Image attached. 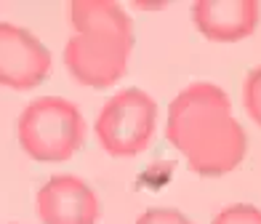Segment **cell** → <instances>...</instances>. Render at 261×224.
<instances>
[{"mask_svg":"<svg viewBox=\"0 0 261 224\" xmlns=\"http://www.w3.org/2000/svg\"><path fill=\"white\" fill-rule=\"evenodd\" d=\"M165 139L187 158L189 168L205 179L232 173L248 150L245 128L232 112L229 93L208 80L189 83L173 96Z\"/></svg>","mask_w":261,"mask_h":224,"instance_id":"cell-1","label":"cell"},{"mask_svg":"<svg viewBox=\"0 0 261 224\" xmlns=\"http://www.w3.org/2000/svg\"><path fill=\"white\" fill-rule=\"evenodd\" d=\"M88 134L86 117L75 102L64 96H38L21 110L16 139L32 160L62 163L83 147Z\"/></svg>","mask_w":261,"mask_h":224,"instance_id":"cell-2","label":"cell"},{"mask_svg":"<svg viewBox=\"0 0 261 224\" xmlns=\"http://www.w3.org/2000/svg\"><path fill=\"white\" fill-rule=\"evenodd\" d=\"M158 102L144 88H123L110 96L96 115L93 134L107 155L136 158L155 139Z\"/></svg>","mask_w":261,"mask_h":224,"instance_id":"cell-3","label":"cell"},{"mask_svg":"<svg viewBox=\"0 0 261 224\" xmlns=\"http://www.w3.org/2000/svg\"><path fill=\"white\" fill-rule=\"evenodd\" d=\"M134 40L101 32H75L64 43V67L77 83L112 88L128 72Z\"/></svg>","mask_w":261,"mask_h":224,"instance_id":"cell-4","label":"cell"},{"mask_svg":"<svg viewBox=\"0 0 261 224\" xmlns=\"http://www.w3.org/2000/svg\"><path fill=\"white\" fill-rule=\"evenodd\" d=\"M51 69V51L40 38L14 21H0V86L11 91L38 88Z\"/></svg>","mask_w":261,"mask_h":224,"instance_id":"cell-5","label":"cell"},{"mask_svg":"<svg viewBox=\"0 0 261 224\" xmlns=\"http://www.w3.org/2000/svg\"><path fill=\"white\" fill-rule=\"evenodd\" d=\"M35 211L43 224H96L101 203L86 179L75 173H54L35 195Z\"/></svg>","mask_w":261,"mask_h":224,"instance_id":"cell-6","label":"cell"},{"mask_svg":"<svg viewBox=\"0 0 261 224\" xmlns=\"http://www.w3.org/2000/svg\"><path fill=\"white\" fill-rule=\"evenodd\" d=\"M192 21L208 40L237 43L256 32L261 6L256 0H197L192 6Z\"/></svg>","mask_w":261,"mask_h":224,"instance_id":"cell-7","label":"cell"},{"mask_svg":"<svg viewBox=\"0 0 261 224\" xmlns=\"http://www.w3.org/2000/svg\"><path fill=\"white\" fill-rule=\"evenodd\" d=\"M69 24L75 32H101L134 40V21L115 0H75L69 3Z\"/></svg>","mask_w":261,"mask_h":224,"instance_id":"cell-8","label":"cell"},{"mask_svg":"<svg viewBox=\"0 0 261 224\" xmlns=\"http://www.w3.org/2000/svg\"><path fill=\"white\" fill-rule=\"evenodd\" d=\"M243 107L251 115V120L261 128V64L248 69L243 80Z\"/></svg>","mask_w":261,"mask_h":224,"instance_id":"cell-9","label":"cell"},{"mask_svg":"<svg viewBox=\"0 0 261 224\" xmlns=\"http://www.w3.org/2000/svg\"><path fill=\"white\" fill-rule=\"evenodd\" d=\"M211 224H261V208L251 203H232L221 208Z\"/></svg>","mask_w":261,"mask_h":224,"instance_id":"cell-10","label":"cell"},{"mask_svg":"<svg viewBox=\"0 0 261 224\" xmlns=\"http://www.w3.org/2000/svg\"><path fill=\"white\" fill-rule=\"evenodd\" d=\"M134 224H195L184 211L176 208H147Z\"/></svg>","mask_w":261,"mask_h":224,"instance_id":"cell-11","label":"cell"}]
</instances>
